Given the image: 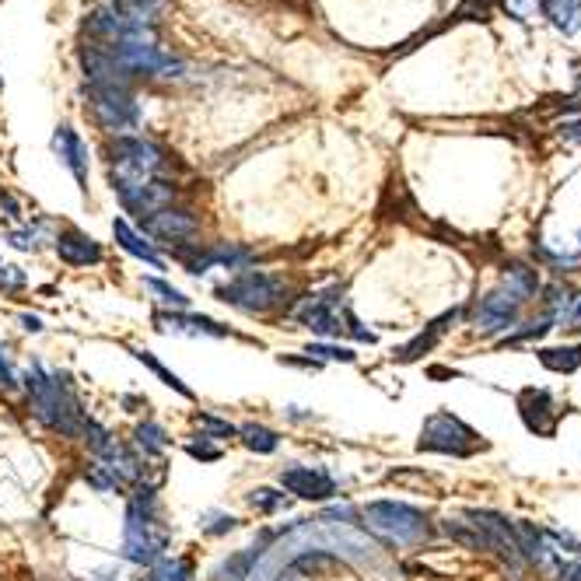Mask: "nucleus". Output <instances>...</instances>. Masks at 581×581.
Returning <instances> with one entry per match:
<instances>
[{
	"label": "nucleus",
	"mask_w": 581,
	"mask_h": 581,
	"mask_svg": "<svg viewBox=\"0 0 581 581\" xmlns=\"http://www.w3.org/2000/svg\"><path fill=\"white\" fill-rule=\"evenodd\" d=\"M501 287L515 294L522 305H529V301L543 291V287H539V273L532 270V266H525V263H511L508 270H504V277H501Z\"/></svg>",
	"instance_id": "aec40b11"
},
{
	"label": "nucleus",
	"mask_w": 581,
	"mask_h": 581,
	"mask_svg": "<svg viewBox=\"0 0 581 581\" xmlns=\"http://www.w3.org/2000/svg\"><path fill=\"white\" fill-rule=\"evenodd\" d=\"M539 7L546 11L557 32L574 35L581 28V0H539Z\"/></svg>",
	"instance_id": "4be33fe9"
},
{
	"label": "nucleus",
	"mask_w": 581,
	"mask_h": 581,
	"mask_svg": "<svg viewBox=\"0 0 581 581\" xmlns=\"http://www.w3.org/2000/svg\"><path fill=\"white\" fill-rule=\"evenodd\" d=\"M109 182L116 189L119 203H123L126 214L133 217H151L154 210L172 207L175 196H179V186L172 179H140V175H116L109 172Z\"/></svg>",
	"instance_id": "0eeeda50"
},
{
	"label": "nucleus",
	"mask_w": 581,
	"mask_h": 581,
	"mask_svg": "<svg viewBox=\"0 0 581 581\" xmlns=\"http://www.w3.org/2000/svg\"><path fill=\"white\" fill-rule=\"evenodd\" d=\"M112 238H116L119 249L130 252L133 259H140V263L154 266V270H165V259H161L158 252H154V245L147 242L144 231H137L130 221H123V217H116V221H112Z\"/></svg>",
	"instance_id": "a211bd4d"
},
{
	"label": "nucleus",
	"mask_w": 581,
	"mask_h": 581,
	"mask_svg": "<svg viewBox=\"0 0 581 581\" xmlns=\"http://www.w3.org/2000/svg\"><path fill=\"white\" fill-rule=\"evenodd\" d=\"M238 438H242V445L256 455H273L280 448V434L263 424H242L238 427Z\"/></svg>",
	"instance_id": "b1692460"
},
{
	"label": "nucleus",
	"mask_w": 581,
	"mask_h": 581,
	"mask_svg": "<svg viewBox=\"0 0 581 581\" xmlns=\"http://www.w3.org/2000/svg\"><path fill=\"white\" fill-rule=\"evenodd\" d=\"M0 221H4L7 228H14V224L25 221V210H21L18 196H14L11 189H4V186H0Z\"/></svg>",
	"instance_id": "72a5a7b5"
},
{
	"label": "nucleus",
	"mask_w": 581,
	"mask_h": 581,
	"mask_svg": "<svg viewBox=\"0 0 581 581\" xmlns=\"http://www.w3.org/2000/svg\"><path fill=\"white\" fill-rule=\"evenodd\" d=\"M0 88H4V81H0Z\"/></svg>",
	"instance_id": "a18cd8bd"
},
{
	"label": "nucleus",
	"mask_w": 581,
	"mask_h": 581,
	"mask_svg": "<svg viewBox=\"0 0 581 581\" xmlns=\"http://www.w3.org/2000/svg\"><path fill=\"white\" fill-rule=\"evenodd\" d=\"M522 308L525 305L515 294L497 287V291H490L487 298H480V305H476V326H480L483 336L511 333V329L518 326V319H522Z\"/></svg>",
	"instance_id": "f8f14e48"
},
{
	"label": "nucleus",
	"mask_w": 581,
	"mask_h": 581,
	"mask_svg": "<svg viewBox=\"0 0 581 581\" xmlns=\"http://www.w3.org/2000/svg\"><path fill=\"white\" fill-rule=\"evenodd\" d=\"M133 438H137V448H144V455H161L168 448V434L161 424H154V420H144V424H137V431H133Z\"/></svg>",
	"instance_id": "a878e982"
},
{
	"label": "nucleus",
	"mask_w": 581,
	"mask_h": 581,
	"mask_svg": "<svg viewBox=\"0 0 581 581\" xmlns=\"http://www.w3.org/2000/svg\"><path fill=\"white\" fill-rule=\"evenodd\" d=\"M305 357H312L315 364L322 361H340V364H354L357 354L350 347H336V343H308L305 347Z\"/></svg>",
	"instance_id": "7c9ffc66"
},
{
	"label": "nucleus",
	"mask_w": 581,
	"mask_h": 581,
	"mask_svg": "<svg viewBox=\"0 0 581 581\" xmlns=\"http://www.w3.org/2000/svg\"><path fill=\"white\" fill-rule=\"evenodd\" d=\"M280 490L301 497V501H329V497H336V480L329 476V469L294 462V466L280 469Z\"/></svg>",
	"instance_id": "4468645a"
},
{
	"label": "nucleus",
	"mask_w": 581,
	"mask_h": 581,
	"mask_svg": "<svg viewBox=\"0 0 581 581\" xmlns=\"http://www.w3.org/2000/svg\"><path fill=\"white\" fill-rule=\"evenodd\" d=\"M109 172L140 175V179H168L172 154L147 137H116L109 144Z\"/></svg>",
	"instance_id": "20e7f679"
},
{
	"label": "nucleus",
	"mask_w": 581,
	"mask_h": 581,
	"mask_svg": "<svg viewBox=\"0 0 581 581\" xmlns=\"http://www.w3.org/2000/svg\"><path fill=\"white\" fill-rule=\"evenodd\" d=\"M144 287H147L151 294H158L161 305L175 308V312H189V298L179 291V287L168 284V280H161V277H144Z\"/></svg>",
	"instance_id": "bb28decb"
},
{
	"label": "nucleus",
	"mask_w": 581,
	"mask_h": 581,
	"mask_svg": "<svg viewBox=\"0 0 581 581\" xmlns=\"http://www.w3.org/2000/svg\"><path fill=\"white\" fill-rule=\"evenodd\" d=\"M567 326H571V329H581V298L574 301V308H571V319H567Z\"/></svg>",
	"instance_id": "37998d69"
},
{
	"label": "nucleus",
	"mask_w": 581,
	"mask_h": 581,
	"mask_svg": "<svg viewBox=\"0 0 581 581\" xmlns=\"http://www.w3.org/2000/svg\"><path fill=\"white\" fill-rule=\"evenodd\" d=\"M53 154L60 158V165L67 168L70 175H74L77 186L88 189V165H91L88 144H84L81 133H77L70 123H60V126H56V133H53Z\"/></svg>",
	"instance_id": "dca6fc26"
},
{
	"label": "nucleus",
	"mask_w": 581,
	"mask_h": 581,
	"mask_svg": "<svg viewBox=\"0 0 581 581\" xmlns=\"http://www.w3.org/2000/svg\"><path fill=\"white\" fill-rule=\"evenodd\" d=\"M42 231H46V221H39L32 228V224H28V228H7V245H11V249H18V252H39V245H42Z\"/></svg>",
	"instance_id": "cd10ccee"
},
{
	"label": "nucleus",
	"mask_w": 581,
	"mask_h": 581,
	"mask_svg": "<svg viewBox=\"0 0 581 581\" xmlns=\"http://www.w3.org/2000/svg\"><path fill=\"white\" fill-rule=\"evenodd\" d=\"M420 452H438V455H455V459H469L480 448H487L480 441V434L473 431L469 424H462L459 417H452L448 410H438L424 420L420 427Z\"/></svg>",
	"instance_id": "39448f33"
},
{
	"label": "nucleus",
	"mask_w": 581,
	"mask_h": 581,
	"mask_svg": "<svg viewBox=\"0 0 581 581\" xmlns=\"http://www.w3.org/2000/svg\"><path fill=\"white\" fill-rule=\"evenodd\" d=\"M280 364H294V368H319V364L312 361V357H280Z\"/></svg>",
	"instance_id": "79ce46f5"
},
{
	"label": "nucleus",
	"mask_w": 581,
	"mask_h": 581,
	"mask_svg": "<svg viewBox=\"0 0 581 581\" xmlns=\"http://www.w3.org/2000/svg\"><path fill=\"white\" fill-rule=\"evenodd\" d=\"M539 364L557 375H574L581 368V343H567V347H539Z\"/></svg>",
	"instance_id": "412c9836"
},
{
	"label": "nucleus",
	"mask_w": 581,
	"mask_h": 581,
	"mask_svg": "<svg viewBox=\"0 0 581 581\" xmlns=\"http://www.w3.org/2000/svg\"><path fill=\"white\" fill-rule=\"evenodd\" d=\"M200 529L207 532V536H224V532L238 529V518L235 515H224V511H207L200 522Z\"/></svg>",
	"instance_id": "f704fd0d"
},
{
	"label": "nucleus",
	"mask_w": 581,
	"mask_h": 581,
	"mask_svg": "<svg viewBox=\"0 0 581 581\" xmlns=\"http://www.w3.org/2000/svg\"><path fill=\"white\" fill-rule=\"evenodd\" d=\"M105 4L126 7V11L144 14V18H158V11H161V4H165V0H105Z\"/></svg>",
	"instance_id": "e433bc0d"
},
{
	"label": "nucleus",
	"mask_w": 581,
	"mask_h": 581,
	"mask_svg": "<svg viewBox=\"0 0 581 581\" xmlns=\"http://www.w3.org/2000/svg\"><path fill=\"white\" fill-rule=\"evenodd\" d=\"M245 501H249L256 511H263V515H273V511H284L287 504H291V501H287V494H280V490H273V487H252Z\"/></svg>",
	"instance_id": "c756f323"
},
{
	"label": "nucleus",
	"mask_w": 581,
	"mask_h": 581,
	"mask_svg": "<svg viewBox=\"0 0 581 581\" xmlns=\"http://www.w3.org/2000/svg\"><path fill=\"white\" fill-rule=\"evenodd\" d=\"M168 529L158 522V494L151 483H137V494L126 504L123 557L137 567H154L168 550Z\"/></svg>",
	"instance_id": "f03ea898"
},
{
	"label": "nucleus",
	"mask_w": 581,
	"mask_h": 581,
	"mask_svg": "<svg viewBox=\"0 0 581 581\" xmlns=\"http://www.w3.org/2000/svg\"><path fill=\"white\" fill-rule=\"evenodd\" d=\"M186 455H189V459H196V462H217V459H221V448L210 445L207 438H200V441H189Z\"/></svg>",
	"instance_id": "c9c22d12"
},
{
	"label": "nucleus",
	"mask_w": 581,
	"mask_h": 581,
	"mask_svg": "<svg viewBox=\"0 0 581 581\" xmlns=\"http://www.w3.org/2000/svg\"><path fill=\"white\" fill-rule=\"evenodd\" d=\"M84 480H88L95 490H123L126 487V483L119 480V476L112 473L109 466H102V462H91L88 473H84Z\"/></svg>",
	"instance_id": "2f4dec72"
},
{
	"label": "nucleus",
	"mask_w": 581,
	"mask_h": 581,
	"mask_svg": "<svg viewBox=\"0 0 581 581\" xmlns=\"http://www.w3.org/2000/svg\"><path fill=\"white\" fill-rule=\"evenodd\" d=\"M77 63H81V74L88 88H130L133 91V81H137V77H133L109 49L98 46V42H84V46L77 49Z\"/></svg>",
	"instance_id": "9d476101"
},
{
	"label": "nucleus",
	"mask_w": 581,
	"mask_h": 581,
	"mask_svg": "<svg viewBox=\"0 0 581 581\" xmlns=\"http://www.w3.org/2000/svg\"><path fill=\"white\" fill-rule=\"evenodd\" d=\"M340 298L343 287H322V291H312L298 301L294 308V322L305 329H312L315 336H340L343 333V319H340Z\"/></svg>",
	"instance_id": "1a4fd4ad"
},
{
	"label": "nucleus",
	"mask_w": 581,
	"mask_h": 581,
	"mask_svg": "<svg viewBox=\"0 0 581 581\" xmlns=\"http://www.w3.org/2000/svg\"><path fill=\"white\" fill-rule=\"evenodd\" d=\"M483 4H487V0H483ZM483 4H480V7H483Z\"/></svg>",
	"instance_id": "49530a36"
},
{
	"label": "nucleus",
	"mask_w": 581,
	"mask_h": 581,
	"mask_svg": "<svg viewBox=\"0 0 581 581\" xmlns=\"http://www.w3.org/2000/svg\"><path fill=\"white\" fill-rule=\"evenodd\" d=\"M0 389H18V375H14L4 347H0Z\"/></svg>",
	"instance_id": "58836bf2"
},
{
	"label": "nucleus",
	"mask_w": 581,
	"mask_h": 581,
	"mask_svg": "<svg viewBox=\"0 0 581 581\" xmlns=\"http://www.w3.org/2000/svg\"><path fill=\"white\" fill-rule=\"evenodd\" d=\"M578 252H581V231H578Z\"/></svg>",
	"instance_id": "c03bdc74"
},
{
	"label": "nucleus",
	"mask_w": 581,
	"mask_h": 581,
	"mask_svg": "<svg viewBox=\"0 0 581 581\" xmlns=\"http://www.w3.org/2000/svg\"><path fill=\"white\" fill-rule=\"evenodd\" d=\"M53 249H56V256H60V263L77 266V270H81V266H98L105 259L102 242H95V238H91L88 231H81V228L56 231Z\"/></svg>",
	"instance_id": "2eb2a0df"
},
{
	"label": "nucleus",
	"mask_w": 581,
	"mask_h": 581,
	"mask_svg": "<svg viewBox=\"0 0 581 581\" xmlns=\"http://www.w3.org/2000/svg\"><path fill=\"white\" fill-rule=\"evenodd\" d=\"M364 522L382 536H389L392 543H417L427 536L424 515L403 501H371L364 508Z\"/></svg>",
	"instance_id": "6e6552de"
},
{
	"label": "nucleus",
	"mask_w": 581,
	"mask_h": 581,
	"mask_svg": "<svg viewBox=\"0 0 581 581\" xmlns=\"http://www.w3.org/2000/svg\"><path fill=\"white\" fill-rule=\"evenodd\" d=\"M217 301L238 308L245 315H270L277 308H284L291 301V284H287L280 273H266V270H245L235 273L228 284L217 287Z\"/></svg>",
	"instance_id": "7ed1b4c3"
},
{
	"label": "nucleus",
	"mask_w": 581,
	"mask_h": 581,
	"mask_svg": "<svg viewBox=\"0 0 581 581\" xmlns=\"http://www.w3.org/2000/svg\"><path fill=\"white\" fill-rule=\"evenodd\" d=\"M154 326L161 333H175V336H214V340H224L231 336L228 326H221L210 315H193V312H154Z\"/></svg>",
	"instance_id": "f3484780"
},
{
	"label": "nucleus",
	"mask_w": 581,
	"mask_h": 581,
	"mask_svg": "<svg viewBox=\"0 0 581 581\" xmlns=\"http://www.w3.org/2000/svg\"><path fill=\"white\" fill-rule=\"evenodd\" d=\"M140 231L151 238H161V242H168L175 249V245H186L200 235V214L172 203V207H161V210H154L151 217H144V221H140Z\"/></svg>",
	"instance_id": "9b49d317"
},
{
	"label": "nucleus",
	"mask_w": 581,
	"mask_h": 581,
	"mask_svg": "<svg viewBox=\"0 0 581 581\" xmlns=\"http://www.w3.org/2000/svg\"><path fill=\"white\" fill-rule=\"evenodd\" d=\"M455 319H459V308H452V312H445V315H441L438 322H431V326H427L424 333L417 336V340H410V343H406V347H403V350H399V354H396V361H403V364H410V361H420V357H424L427 350H434V347H438V340H441V336H445L448 322H455Z\"/></svg>",
	"instance_id": "6ab92c4d"
},
{
	"label": "nucleus",
	"mask_w": 581,
	"mask_h": 581,
	"mask_svg": "<svg viewBox=\"0 0 581 581\" xmlns=\"http://www.w3.org/2000/svg\"><path fill=\"white\" fill-rule=\"evenodd\" d=\"M28 287V273L14 263H0V291L4 294H18Z\"/></svg>",
	"instance_id": "473e14b6"
},
{
	"label": "nucleus",
	"mask_w": 581,
	"mask_h": 581,
	"mask_svg": "<svg viewBox=\"0 0 581 581\" xmlns=\"http://www.w3.org/2000/svg\"><path fill=\"white\" fill-rule=\"evenodd\" d=\"M560 133H564L571 144H581V119H574V123H564V126H560Z\"/></svg>",
	"instance_id": "a19ab883"
},
{
	"label": "nucleus",
	"mask_w": 581,
	"mask_h": 581,
	"mask_svg": "<svg viewBox=\"0 0 581 581\" xmlns=\"http://www.w3.org/2000/svg\"><path fill=\"white\" fill-rule=\"evenodd\" d=\"M130 354L137 357V361L144 364L147 371H154V375L161 378V385H168V389H175V392H179L182 399H193V389H189V385L182 382V378L175 375V371H168L165 364H161L158 357H154V354H151V350H147V347H130Z\"/></svg>",
	"instance_id": "5701e85b"
},
{
	"label": "nucleus",
	"mask_w": 581,
	"mask_h": 581,
	"mask_svg": "<svg viewBox=\"0 0 581 581\" xmlns=\"http://www.w3.org/2000/svg\"><path fill=\"white\" fill-rule=\"evenodd\" d=\"M18 322H21V329H25V333H42V319H39V315L21 312V315H18Z\"/></svg>",
	"instance_id": "ea45409f"
},
{
	"label": "nucleus",
	"mask_w": 581,
	"mask_h": 581,
	"mask_svg": "<svg viewBox=\"0 0 581 581\" xmlns=\"http://www.w3.org/2000/svg\"><path fill=\"white\" fill-rule=\"evenodd\" d=\"M84 95H88V109L98 130L112 133V137H130L144 119L130 88H84Z\"/></svg>",
	"instance_id": "423d86ee"
},
{
	"label": "nucleus",
	"mask_w": 581,
	"mask_h": 581,
	"mask_svg": "<svg viewBox=\"0 0 581 581\" xmlns=\"http://www.w3.org/2000/svg\"><path fill=\"white\" fill-rule=\"evenodd\" d=\"M501 4H504V11H508L511 18L525 21V18H529V14L539 7V0H501Z\"/></svg>",
	"instance_id": "4c0bfd02"
},
{
	"label": "nucleus",
	"mask_w": 581,
	"mask_h": 581,
	"mask_svg": "<svg viewBox=\"0 0 581 581\" xmlns=\"http://www.w3.org/2000/svg\"><path fill=\"white\" fill-rule=\"evenodd\" d=\"M25 389H28V410H32V417L42 427H49L60 438H81L88 417H84L81 399L74 396V389H70V382L60 371H42L35 364L25 375Z\"/></svg>",
	"instance_id": "f257e3e1"
},
{
	"label": "nucleus",
	"mask_w": 581,
	"mask_h": 581,
	"mask_svg": "<svg viewBox=\"0 0 581 581\" xmlns=\"http://www.w3.org/2000/svg\"><path fill=\"white\" fill-rule=\"evenodd\" d=\"M193 424H200V431H203L200 438H207V441H224V438H235L238 434L235 424L214 417V413H193Z\"/></svg>",
	"instance_id": "c85d7f7f"
},
{
	"label": "nucleus",
	"mask_w": 581,
	"mask_h": 581,
	"mask_svg": "<svg viewBox=\"0 0 581 581\" xmlns=\"http://www.w3.org/2000/svg\"><path fill=\"white\" fill-rule=\"evenodd\" d=\"M147 581H193V560L189 557H161L158 564L151 567V578Z\"/></svg>",
	"instance_id": "393cba45"
},
{
	"label": "nucleus",
	"mask_w": 581,
	"mask_h": 581,
	"mask_svg": "<svg viewBox=\"0 0 581 581\" xmlns=\"http://www.w3.org/2000/svg\"><path fill=\"white\" fill-rule=\"evenodd\" d=\"M518 413H522V424L529 427L532 434L539 438H553L557 434V424H560V406L553 399L550 389H522L518 392Z\"/></svg>",
	"instance_id": "ddd939ff"
}]
</instances>
